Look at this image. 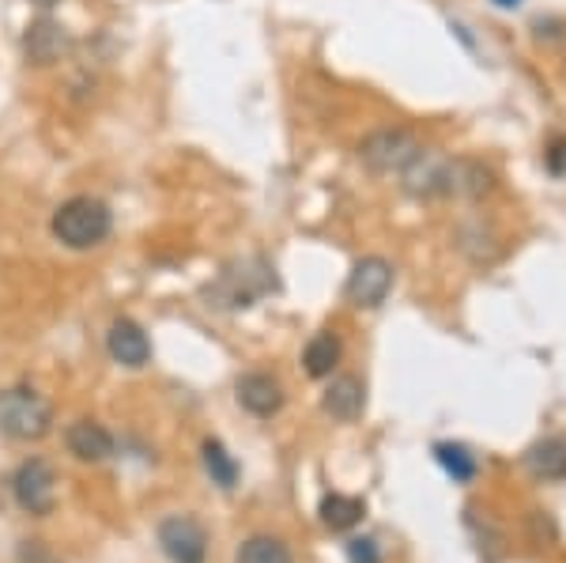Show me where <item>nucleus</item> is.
<instances>
[{"mask_svg":"<svg viewBox=\"0 0 566 563\" xmlns=\"http://www.w3.org/2000/svg\"><path fill=\"white\" fill-rule=\"evenodd\" d=\"M200 461H205V473L212 477V484H219L223 492H231L234 484H239V461L231 458V450L223 447L219 439H205V447H200Z\"/></svg>","mask_w":566,"mask_h":563,"instance_id":"nucleus-18","label":"nucleus"},{"mask_svg":"<svg viewBox=\"0 0 566 563\" xmlns=\"http://www.w3.org/2000/svg\"><path fill=\"white\" fill-rule=\"evenodd\" d=\"M495 189H499V178L483 159H472V156L453 159L450 197H461V201H483V197H491Z\"/></svg>","mask_w":566,"mask_h":563,"instance_id":"nucleus-14","label":"nucleus"},{"mask_svg":"<svg viewBox=\"0 0 566 563\" xmlns=\"http://www.w3.org/2000/svg\"><path fill=\"white\" fill-rule=\"evenodd\" d=\"M65 447L69 453L76 461H87V466H98V461H109L114 458V450H117V442H114V435H109L103 424H95V420H76V424H69V431H65Z\"/></svg>","mask_w":566,"mask_h":563,"instance_id":"nucleus-12","label":"nucleus"},{"mask_svg":"<svg viewBox=\"0 0 566 563\" xmlns=\"http://www.w3.org/2000/svg\"><path fill=\"white\" fill-rule=\"evenodd\" d=\"M269 292H276V269L264 258L234 261V265L223 269V277L216 284L205 288V295L216 306H227V311H245V306H253Z\"/></svg>","mask_w":566,"mask_h":563,"instance_id":"nucleus-3","label":"nucleus"},{"mask_svg":"<svg viewBox=\"0 0 566 563\" xmlns=\"http://www.w3.org/2000/svg\"><path fill=\"white\" fill-rule=\"evenodd\" d=\"M69 50H72V34L57 20H50V15H39V20L27 23V31H23V58H27V65L53 69V65H61V61L69 58Z\"/></svg>","mask_w":566,"mask_h":563,"instance_id":"nucleus-9","label":"nucleus"},{"mask_svg":"<svg viewBox=\"0 0 566 563\" xmlns=\"http://www.w3.org/2000/svg\"><path fill=\"white\" fill-rule=\"evenodd\" d=\"M544 163H547V170H552V175H566V136H555V140L547 144Z\"/></svg>","mask_w":566,"mask_h":563,"instance_id":"nucleus-23","label":"nucleus"},{"mask_svg":"<svg viewBox=\"0 0 566 563\" xmlns=\"http://www.w3.org/2000/svg\"><path fill=\"white\" fill-rule=\"evenodd\" d=\"M159 538L163 556L170 563H205L208 560V533L193 514H170V519L159 522L155 530Z\"/></svg>","mask_w":566,"mask_h":563,"instance_id":"nucleus-7","label":"nucleus"},{"mask_svg":"<svg viewBox=\"0 0 566 563\" xmlns=\"http://www.w3.org/2000/svg\"><path fill=\"white\" fill-rule=\"evenodd\" d=\"M53 431V405L31 386L0 389V435L15 442H42Z\"/></svg>","mask_w":566,"mask_h":563,"instance_id":"nucleus-2","label":"nucleus"},{"mask_svg":"<svg viewBox=\"0 0 566 563\" xmlns=\"http://www.w3.org/2000/svg\"><path fill=\"white\" fill-rule=\"evenodd\" d=\"M525 466L536 480H566V435H547V439L533 442Z\"/></svg>","mask_w":566,"mask_h":563,"instance_id":"nucleus-15","label":"nucleus"},{"mask_svg":"<svg viewBox=\"0 0 566 563\" xmlns=\"http://www.w3.org/2000/svg\"><path fill=\"white\" fill-rule=\"evenodd\" d=\"M392 277H397V272H392L386 258H359L348 272L344 295H348V303L359 306V311H378L392 292Z\"/></svg>","mask_w":566,"mask_h":563,"instance_id":"nucleus-8","label":"nucleus"},{"mask_svg":"<svg viewBox=\"0 0 566 563\" xmlns=\"http://www.w3.org/2000/svg\"><path fill=\"white\" fill-rule=\"evenodd\" d=\"M234 394H239V405L245 413L258 416V420H272V416L283 408V386H280V378L269 375V371H250V375H242L239 386H234Z\"/></svg>","mask_w":566,"mask_h":563,"instance_id":"nucleus-11","label":"nucleus"},{"mask_svg":"<svg viewBox=\"0 0 566 563\" xmlns=\"http://www.w3.org/2000/svg\"><path fill=\"white\" fill-rule=\"evenodd\" d=\"M344 552H348V563H381V549L374 538H352Z\"/></svg>","mask_w":566,"mask_h":563,"instance_id":"nucleus-21","label":"nucleus"},{"mask_svg":"<svg viewBox=\"0 0 566 563\" xmlns=\"http://www.w3.org/2000/svg\"><path fill=\"white\" fill-rule=\"evenodd\" d=\"M106 352L109 359L129 371H140L151 363V341L140 330V322H133V317H114V325L106 333Z\"/></svg>","mask_w":566,"mask_h":563,"instance_id":"nucleus-10","label":"nucleus"},{"mask_svg":"<svg viewBox=\"0 0 566 563\" xmlns=\"http://www.w3.org/2000/svg\"><path fill=\"white\" fill-rule=\"evenodd\" d=\"M15 560H20V563H61L42 541H20V549H15Z\"/></svg>","mask_w":566,"mask_h":563,"instance_id":"nucleus-22","label":"nucleus"},{"mask_svg":"<svg viewBox=\"0 0 566 563\" xmlns=\"http://www.w3.org/2000/svg\"><path fill=\"white\" fill-rule=\"evenodd\" d=\"M234 560L239 563H295L287 544L280 538H272V533H253V538H245Z\"/></svg>","mask_w":566,"mask_h":563,"instance_id":"nucleus-20","label":"nucleus"},{"mask_svg":"<svg viewBox=\"0 0 566 563\" xmlns=\"http://www.w3.org/2000/svg\"><path fill=\"white\" fill-rule=\"evenodd\" d=\"M50 231H53V239L69 250H95V247H103L109 239V231H114V212H109V205L98 201V197L80 194L57 205V212H53V220H50Z\"/></svg>","mask_w":566,"mask_h":563,"instance_id":"nucleus-1","label":"nucleus"},{"mask_svg":"<svg viewBox=\"0 0 566 563\" xmlns=\"http://www.w3.org/2000/svg\"><path fill=\"white\" fill-rule=\"evenodd\" d=\"M31 4H34V8H42V12H50V8H57L61 0H31Z\"/></svg>","mask_w":566,"mask_h":563,"instance_id":"nucleus-24","label":"nucleus"},{"mask_svg":"<svg viewBox=\"0 0 566 563\" xmlns=\"http://www.w3.org/2000/svg\"><path fill=\"white\" fill-rule=\"evenodd\" d=\"M499 8H514V4H522V0H495Z\"/></svg>","mask_w":566,"mask_h":563,"instance_id":"nucleus-25","label":"nucleus"},{"mask_svg":"<svg viewBox=\"0 0 566 563\" xmlns=\"http://www.w3.org/2000/svg\"><path fill=\"white\" fill-rule=\"evenodd\" d=\"M344 348H340V337L336 333H314V337L306 341V352H303V367L310 378H333L336 363H340Z\"/></svg>","mask_w":566,"mask_h":563,"instance_id":"nucleus-17","label":"nucleus"},{"mask_svg":"<svg viewBox=\"0 0 566 563\" xmlns=\"http://www.w3.org/2000/svg\"><path fill=\"white\" fill-rule=\"evenodd\" d=\"M12 496L34 519H45L57 507V473L45 458H27L12 473Z\"/></svg>","mask_w":566,"mask_h":563,"instance_id":"nucleus-6","label":"nucleus"},{"mask_svg":"<svg viewBox=\"0 0 566 563\" xmlns=\"http://www.w3.org/2000/svg\"><path fill=\"white\" fill-rule=\"evenodd\" d=\"M434 461L458 480V484H469V480H476L480 473L476 453L469 447H461V442H434Z\"/></svg>","mask_w":566,"mask_h":563,"instance_id":"nucleus-19","label":"nucleus"},{"mask_svg":"<svg viewBox=\"0 0 566 563\" xmlns=\"http://www.w3.org/2000/svg\"><path fill=\"white\" fill-rule=\"evenodd\" d=\"M317 514H322V525L333 533H348L355 525L363 522V514H367V503H363L359 496H344V492H328L322 499V507H317Z\"/></svg>","mask_w":566,"mask_h":563,"instance_id":"nucleus-16","label":"nucleus"},{"mask_svg":"<svg viewBox=\"0 0 566 563\" xmlns=\"http://www.w3.org/2000/svg\"><path fill=\"white\" fill-rule=\"evenodd\" d=\"M453 186V156L434 148H423L419 156L400 170V189L412 201H442Z\"/></svg>","mask_w":566,"mask_h":563,"instance_id":"nucleus-5","label":"nucleus"},{"mask_svg":"<svg viewBox=\"0 0 566 563\" xmlns=\"http://www.w3.org/2000/svg\"><path fill=\"white\" fill-rule=\"evenodd\" d=\"M322 408H325L328 416H333V420L355 424L363 416V408H367V386H363L355 375H336L333 383L325 386Z\"/></svg>","mask_w":566,"mask_h":563,"instance_id":"nucleus-13","label":"nucleus"},{"mask_svg":"<svg viewBox=\"0 0 566 563\" xmlns=\"http://www.w3.org/2000/svg\"><path fill=\"white\" fill-rule=\"evenodd\" d=\"M423 144L412 129H400V125H386V129H374L359 140V163L370 170V175H400V170L412 163Z\"/></svg>","mask_w":566,"mask_h":563,"instance_id":"nucleus-4","label":"nucleus"}]
</instances>
